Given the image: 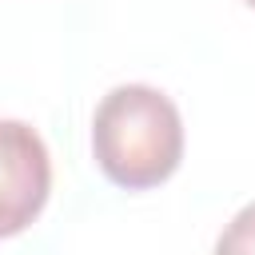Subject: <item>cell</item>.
Listing matches in <instances>:
<instances>
[{
    "mask_svg": "<svg viewBox=\"0 0 255 255\" xmlns=\"http://www.w3.org/2000/svg\"><path fill=\"white\" fill-rule=\"evenodd\" d=\"M92 151L116 187L147 191L183 159L179 108L151 84H120L92 116Z\"/></svg>",
    "mask_w": 255,
    "mask_h": 255,
    "instance_id": "6da1fadb",
    "label": "cell"
},
{
    "mask_svg": "<svg viewBox=\"0 0 255 255\" xmlns=\"http://www.w3.org/2000/svg\"><path fill=\"white\" fill-rule=\"evenodd\" d=\"M52 159L24 120H0V239L20 235L48 203Z\"/></svg>",
    "mask_w": 255,
    "mask_h": 255,
    "instance_id": "7a4b0ae2",
    "label": "cell"
},
{
    "mask_svg": "<svg viewBox=\"0 0 255 255\" xmlns=\"http://www.w3.org/2000/svg\"><path fill=\"white\" fill-rule=\"evenodd\" d=\"M215 255H255V203H247L215 239Z\"/></svg>",
    "mask_w": 255,
    "mask_h": 255,
    "instance_id": "3957f363",
    "label": "cell"
},
{
    "mask_svg": "<svg viewBox=\"0 0 255 255\" xmlns=\"http://www.w3.org/2000/svg\"><path fill=\"white\" fill-rule=\"evenodd\" d=\"M243 4H251V8H255V0H243Z\"/></svg>",
    "mask_w": 255,
    "mask_h": 255,
    "instance_id": "277c9868",
    "label": "cell"
}]
</instances>
